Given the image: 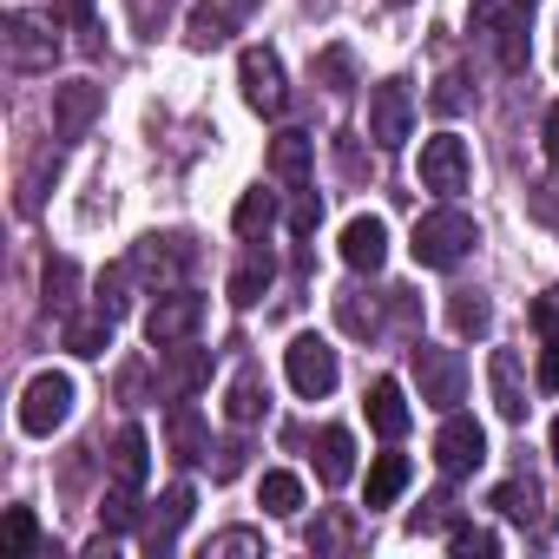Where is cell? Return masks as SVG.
I'll use <instances>...</instances> for the list:
<instances>
[{
    "label": "cell",
    "instance_id": "cell-28",
    "mask_svg": "<svg viewBox=\"0 0 559 559\" xmlns=\"http://www.w3.org/2000/svg\"><path fill=\"white\" fill-rule=\"evenodd\" d=\"M34 539H40L34 507H8V520H0V559H27V552H34Z\"/></svg>",
    "mask_w": 559,
    "mask_h": 559
},
{
    "label": "cell",
    "instance_id": "cell-3",
    "mask_svg": "<svg viewBox=\"0 0 559 559\" xmlns=\"http://www.w3.org/2000/svg\"><path fill=\"white\" fill-rule=\"evenodd\" d=\"M237 86H243V106L263 112V119H276V112H284V99H290L284 60H276L270 47H243V53H237Z\"/></svg>",
    "mask_w": 559,
    "mask_h": 559
},
{
    "label": "cell",
    "instance_id": "cell-36",
    "mask_svg": "<svg viewBox=\"0 0 559 559\" xmlns=\"http://www.w3.org/2000/svg\"><path fill=\"white\" fill-rule=\"evenodd\" d=\"M132 493H139V487H119V480H112V493H106V507H99L106 533H126V526H132V513H139V507H132Z\"/></svg>",
    "mask_w": 559,
    "mask_h": 559
},
{
    "label": "cell",
    "instance_id": "cell-12",
    "mask_svg": "<svg viewBox=\"0 0 559 559\" xmlns=\"http://www.w3.org/2000/svg\"><path fill=\"white\" fill-rule=\"evenodd\" d=\"M99 112H106V93H99L93 80H67V86H53V132H60V139H86Z\"/></svg>",
    "mask_w": 559,
    "mask_h": 559
},
{
    "label": "cell",
    "instance_id": "cell-29",
    "mask_svg": "<svg viewBox=\"0 0 559 559\" xmlns=\"http://www.w3.org/2000/svg\"><path fill=\"white\" fill-rule=\"evenodd\" d=\"M448 330H454V336H487V330H493V304L474 297V290H461V297L448 304Z\"/></svg>",
    "mask_w": 559,
    "mask_h": 559
},
{
    "label": "cell",
    "instance_id": "cell-40",
    "mask_svg": "<svg viewBox=\"0 0 559 559\" xmlns=\"http://www.w3.org/2000/svg\"><path fill=\"white\" fill-rule=\"evenodd\" d=\"M448 513H454V493H435L428 507H415L408 526H415V533H435V526H448Z\"/></svg>",
    "mask_w": 559,
    "mask_h": 559
},
{
    "label": "cell",
    "instance_id": "cell-27",
    "mask_svg": "<svg viewBox=\"0 0 559 559\" xmlns=\"http://www.w3.org/2000/svg\"><path fill=\"white\" fill-rule=\"evenodd\" d=\"M67 349L73 356H106L112 349V317H67Z\"/></svg>",
    "mask_w": 559,
    "mask_h": 559
},
{
    "label": "cell",
    "instance_id": "cell-11",
    "mask_svg": "<svg viewBox=\"0 0 559 559\" xmlns=\"http://www.w3.org/2000/svg\"><path fill=\"white\" fill-rule=\"evenodd\" d=\"M435 461H441V474L480 467V461H487V428H480L474 415H448L441 435H435Z\"/></svg>",
    "mask_w": 559,
    "mask_h": 559
},
{
    "label": "cell",
    "instance_id": "cell-4",
    "mask_svg": "<svg viewBox=\"0 0 559 559\" xmlns=\"http://www.w3.org/2000/svg\"><path fill=\"white\" fill-rule=\"evenodd\" d=\"M198 323H204V297L185 290V284H171V290L145 310V343H152V349H178V343H191Z\"/></svg>",
    "mask_w": 559,
    "mask_h": 559
},
{
    "label": "cell",
    "instance_id": "cell-33",
    "mask_svg": "<svg viewBox=\"0 0 559 559\" xmlns=\"http://www.w3.org/2000/svg\"><path fill=\"white\" fill-rule=\"evenodd\" d=\"M487 507H500L507 520H533V480H500L487 493Z\"/></svg>",
    "mask_w": 559,
    "mask_h": 559
},
{
    "label": "cell",
    "instance_id": "cell-46",
    "mask_svg": "<svg viewBox=\"0 0 559 559\" xmlns=\"http://www.w3.org/2000/svg\"><path fill=\"white\" fill-rule=\"evenodd\" d=\"M539 145H546V158L559 165V99L546 106V126H539Z\"/></svg>",
    "mask_w": 559,
    "mask_h": 559
},
{
    "label": "cell",
    "instance_id": "cell-19",
    "mask_svg": "<svg viewBox=\"0 0 559 559\" xmlns=\"http://www.w3.org/2000/svg\"><path fill=\"white\" fill-rule=\"evenodd\" d=\"M270 276H276V257H270L263 243H250V250H243V263L230 270V304H237V310L263 304V290H270Z\"/></svg>",
    "mask_w": 559,
    "mask_h": 559
},
{
    "label": "cell",
    "instance_id": "cell-1",
    "mask_svg": "<svg viewBox=\"0 0 559 559\" xmlns=\"http://www.w3.org/2000/svg\"><path fill=\"white\" fill-rule=\"evenodd\" d=\"M474 243H480V230H474V217H467V211H454V204H441V211L415 217V237H408V250H415V263H421V270H454Z\"/></svg>",
    "mask_w": 559,
    "mask_h": 559
},
{
    "label": "cell",
    "instance_id": "cell-23",
    "mask_svg": "<svg viewBox=\"0 0 559 559\" xmlns=\"http://www.w3.org/2000/svg\"><path fill=\"white\" fill-rule=\"evenodd\" d=\"M270 224H276V191H243L237 198V211H230V230L243 237V243H257V237H270Z\"/></svg>",
    "mask_w": 559,
    "mask_h": 559
},
{
    "label": "cell",
    "instance_id": "cell-22",
    "mask_svg": "<svg viewBox=\"0 0 559 559\" xmlns=\"http://www.w3.org/2000/svg\"><path fill=\"white\" fill-rule=\"evenodd\" d=\"M145 474H152V441H145V428H119V441H112V480H119V487H145Z\"/></svg>",
    "mask_w": 559,
    "mask_h": 559
},
{
    "label": "cell",
    "instance_id": "cell-24",
    "mask_svg": "<svg viewBox=\"0 0 559 559\" xmlns=\"http://www.w3.org/2000/svg\"><path fill=\"white\" fill-rule=\"evenodd\" d=\"M408 474H415L408 454H376V461H369V513H376V507H395L402 487H408Z\"/></svg>",
    "mask_w": 559,
    "mask_h": 559
},
{
    "label": "cell",
    "instance_id": "cell-44",
    "mask_svg": "<svg viewBox=\"0 0 559 559\" xmlns=\"http://www.w3.org/2000/svg\"><path fill=\"white\" fill-rule=\"evenodd\" d=\"M539 389L546 395H559V336L546 343V356H539Z\"/></svg>",
    "mask_w": 559,
    "mask_h": 559
},
{
    "label": "cell",
    "instance_id": "cell-18",
    "mask_svg": "<svg viewBox=\"0 0 559 559\" xmlns=\"http://www.w3.org/2000/svg\"><path fill=\"white\" fill-rule=\"evenodd\" d=\"M185 263H191V243H185V237H145V243L132 250V270L152 276V284H171Z\"/></svg>",
    "mask_w": 559,
    "mask_h": 559
},
{
    "label": "cell",
    "instance_id": "cell-17",
    "mask_svg": "<svg viewBox=\"0 0 559 559\" xmlns=\"http://www.w3.org/2000/svg\"><path fill=\"white\" fill-rule=\"evenodd\" d=\"M369 428H376L382 441H402V435H408V395H402L395 376H376V382H369Z\"/></svg>",
    "mask_w": 559,
    "mask_h": 559
},
{
    "label": "cell",
    "instance_id": "cell-6",
    "mask_svg": "<svg viewBox=\"0 0 559 559\" xmlns=\"http://www.w3.org/2000/svg\"><path fill=\"white\" fill-rule=\"evenodd\" d=\"M284 376H290V389H297L304 402H323L343 369H336V349H330L323 336H297V343L284 349Z\"/></svg>",
    "mask_w": 559,
    "mask_h": 559
},
{
    "label": "cell",
    "instance_id": "cell-14",
    "mask_svg": "<svg viewBox=\"0 0 559 559\" xmlns=\"http://www.w3.org/2000/svg\"><path fill=\"white\" fill-rule=\"evenodd\" d=\"M487 389H493L500 421H526V376H520V356L513 349H493L487 356Z\"/></svg>",
    "mask_w": 559,
    "mask_h": 559
},
{
    "label": "cell",
    "instance_id": "cell-39",
    "mask_svg": "<svg viewBox=\"0 0 559 559\" xmlns=\"http://www.w3.org/2000/svg\"><path fill=\"white\" fill-rule=\"evenodd\" d=\"M317 224H323V198H317V191H304V198L290 204V230H297V237H310Z\"/></svg>",
    "mask_w": 559,
    "mask_h": 559
},
{
    "label": "cell",
    "instance_id": "cell-20",
    "mask_svg": "<svg viewBox=\"0 0 559 559\" xmlns=\"http://www.w3.org/2000/svg\"><path fill=\"white\" fill-rule=\"evenodd\" d=\"M165 441H171V461H204L211 448H204V415L191 408V402H171V415H165Z\"/></svg>",
    "mask_w": 559,
    "mask_h": 559
},
{
    "label": "cell",
    "instance_id": "cell-49",
    "mask_svg": "<svg viewBox=\"0 0 559 559\" xmlns=\"http://www.w3.org/2000/svg\"><path fill=\"white\" fill-rule=\"evenodd\" d=\"M552 461H559V421H552Z\"/></svg>",
    "mask_w": 559,
    "mask_h": 559
},
{
    "label": "cell",
    "instance_id": "cell-2",
    "mask_svg": "<svg viewBox=\"0 0 559 559\" xmlns=\"http://www.w3.org/2000/svg\"><path fill=\"white\" fill-rule=\"evenodd\" d=\"M408 369H415V389L428 408H454L467 395V362L461 349H441V343H415L408 349Z\"/></svg>",
    "mask_w": 559,
    "mask_h": 559
},
{
    "label": "cell",
    "instance_id": "cell-15",
    "mask_svg": "<svg viewBox=\"0 0 559 559\" xmlns=\"http://www.w3.org/2000/svg\"><path fill=\"white\" fill-rule=\"evenodd\" d=\"M310 158H317V139H310V132H276V139H270V178H276V185L304 191V185H310Z\"/></svg>",
    "mask_w": 559,
    "mask_h": 559
},
{
    "label": "cell",
    "instance_id": "cell-16",
    "mask_svg": "<svg viewBox=\"0 0 559 559\" xmlns=\"http://www.w3.org/2000/svg\"><path fill=\"white\" fill-rule=\"evenodd\" d=\"M263 408H270V382H263L257 362H243V369L230 376V389H224V415H230L237 428H250V421H263Z\"/></svg>",
    "mask_w": 559,
    "mask_h": 559
},
{
    "label": "cell",
    "instance_id": "cell-35",
    "mask_svg": "<svg viewBox=\"0 0 559 559\" xmlns=\"http://www.w3.org/2000/svg\"><path fill=\"white\" fill-rule=\"evenodd\" d=\"M165 356H171V382H178V389H198V382L211 376V362H204L198 349H185V343H178V349H165Z\"/></svg>",
    "mask_w": 559,
    "mask_h": 559
},
{
    "label": "cell",
    "instance_id": "cell-13",
    "mask_svg": "<svg viewBox=\"0 0 559 559\" xmlns=\"http://www.w3.org/2000/svg\"><path fill=\"white\" fill-rule=\"evenodd\" d=\"M343 263H349V270H382V263H389V224H382L376 211H356V217L343 224Z\"/></svg>",
    "mask_w": 559,
    "mask_h": 559
},
{
    "label": "cell",
    "instance_id": "cell-7",
    "mask_svg": "<svg viewBox=\"0 0 559 559\" xmlns=\"http://www.w3.org/2000/svg\"><path fill=\"white\" fill-rule=\"evenodd\" d=\"M474 27L493 40V53H500V67L507 73H520L526 67V8H520V0H474Z\"/></svg>",
    "mask_w": 559,
    "mask_h": 559
},
{
    "label": "cell",
    "instance_id": "cell-34",
    "mask_svg": "<svg viewBox=\"0 0 559 559\" xmlns=\"http://www.w3.org/2000/svg\"><path fill=\"white\" fill-rule=\"evenodd\" d=\"M448 552H454V559H487V552H500V539H493L487 526H454V533H448Z\"/></svg>",
    "mask_w": 559,
    "mask_h": 559
},
{
    "label": "cell",
    "instance_id": "cell-5",
    "mask_svg": "<svg viewBox=\"0 0 559 559\" xmlns=\"http://www.w3.org/2000/svg\"><path fill=\"white\" fill-rule=\"evenodd\" d=\"M467 178H474L467 139H454V132H435V139H421V191H435V198H454V191H467Z\"/></svg>",
    "mask_w": 559,
    "mask_h": 559
},
{
    "label": "cell",
    "instance_id": "cell-50",
    "mask_svg": "<svg viewBox=\"0 0 559 559\" xmlns=\"http://www.w3.org/2000/svg\"><path fill=\"white\" fill-rule=\"evenodd\" d=\"M520 8H526V14H533V0H520Z\"/></svg>",
    "mask_w": 559,
    "mask_h": 559
},
{
    "label": "cell",
    "instance_id": "cell-47",
    "mask_svg": "<svg viewBox=\"0 0 559 559\" xmlns=\"http://www.w3.org/2000/svg\"><path fill=\"white\" fill-rule=\"evenodd\" d=\"M237 467H243V441H224V448H217V480H230Z\"/></svg>",
    "mask_w": 559,
    "mask_h": 559
},
{
    "label": "cell",
    "instance_id": "cell-8",
    "mask_svg": "<svg viewBox=\"0 0 559 559\" xmlns=\"http://www.w3.org/2000/svg\"><path fill=\"white\" fill-rule=\"evenodd\" d=\"M408 132H415V99H408L402 80H382L369 93V139H376V152H402Z\"/></svg>",
    "mask_w": 559,
    "mask_h": 559
},
{
    "label": "cell",
    "instance_id": "cell-51",
    "mask_svg": "<svg viewBox=\"0 0 559 559\" xmlns=\"http://www.w3.org/2000/svg\"><path fill=\"white\" fill-rule=\"evenodd\" d=\"M395 8H402V0H395Z\"/></svg>",
    "mask_w": 559,
    "mask_h": 559
},
{
    "label": "cell",
    "instance_id": "cell-10",
    "mask_svg": "<svg viewBox=\"0 0 559 559\" xmlns=\"http://www.w3.org/2000/svg\"><path fill=\"white\" fill-rule=\"evenodd\" d=\"M53 53H60L53 21H47V14L14 8V14H8V60H14V73H47V67H53Z\"/></svg>",
    "mask_w": 559,
    "mask_h": 559
},
{
    "label": "cell",
    "instance_id": "cell-45",
    "mask_svg": "<svg viewBox=\"0 0 559 559\" xmlns=\"http://www.w3.org/2000/svg\"><path fill=\"white\" fill-rule=\"evenodd\" d=\"M53 21H67V27H86V21H93V0H53Z\"/></svg>",
    "mask_w": 559,
    "mask_h": 559
},
{
    "label": "cell",
    "instance_id": "cell-37",
    "mask_svg": "<svg viewBox=\"0 0 559 559\" xmlns=\"http://www.w3.org/2000/svg\"><path fill=\"white\" fill-rule=\"evenodd\" d=\"M243 552H263V533L230 526V533H217V539H211V559H243Z\"/></svg>",
    "mask_w": 559,
    "mask_h": 559
},
{
    "label": "cell",
    "instance_id": "cell-26",
    "mask_svg": "<svg viewBox=\"0 0 559 559\" xmlns=\"http://www.w3.org/2000/svg\"><path fill=\"white\" fill-rule=\"evenodd\" d=\"M224 40H230V21H224V8L198 0V8H191V21H185V47H191V53H211V47H224Z\"/></svg>",
    "mask_w": 559,
    "mask_h": 559
},
{
    "label": "cell",
    "instance_id": "cell-21",
    "mask_svg": "<svg viewBox=\"0 0 559 559\" xmlns=\"http://www.w3.org/2000/svg\"><path fill=\"white\" fill-rule=\"evenodd\" d=\"M317 474H323V487H349V474H356V435L349 428L317 435Z\"/></svg>",
    "mask_w": 559,
    "mask_h": 559
},
{
    "label": "cell",
    "instance_id": "cell-30",
    "mask_svg": "<svg viewBox=\"0 0 559 559\" xmlns=\"http://www.w3.org/2000/svg\"><path fill=\"white\" fill-rule=\"evenodd\" d=\"M47 310H60V317H73V290H80V270H73V257H47Z\"/></svg>",
    "mask_w": 559,
    "mask_h": 559
},
{
    "label": "cell",
    "instance_id": "cell-9",
    "mask_svg": "<svg viewBox=\"0 0 559 559\" xmlns=\"http://www.w3.org/2000/svg\"><path fill=\"white\" fill-rule=\"evenodd\" d=\"M67 415H73V376L40 369V376L27 382V395H21V428H27V435H53Z\"/></svg>",
    "mask_w": 559,
    "mask_h": 559
},
{
    "label": "cell",
    "instance_id": "cell-42",
    "mask_svg": "<svg viewBox=\"0 0 559 559\" xmlns=\"http://www.w3.org/2000/svg\"><path fill=\"white\" fill-rule=\"evenodd\" d=\"M533 323H539V336H546V343L559 336V290H539V304H533Z\"/></svg>",
    "mask_w": 559,
    "mask_h": 559
},
{
    "label": "cell",
    "instance_id": "cell-41",
    "mask_svg": "<svg viewBox=\"0 0 559 559\" xmlns=\"http://www.w3.org/2000/svg\"><path fill=\"white\" fill-rule=\"evenodd\" d=\"M99 310L119 323V310H126V270H106V276H99Z\"/></svg>",
    "mask_w": 559,
    "mask_h": 559
},
{
    "label": "cell",
    "instance_id": "cell-38",
    "mask_svg": "<svg viewBox=\"0 0 559 559\" xmlns=\"http://www.w3.org/2000/svg\"><path fill=\"white\" fill-rule=\"evenodd\" d=\"M336 317H343L349 336H369V330H376V310H362V290H343V297H336Z\"/></svg>",
    "mask_w": 559,
    "mask_h": 559
},
{
    "label": "cell",
    "instance_id": "cell-25",
    "mask_svg": "<svg viewBox=\"0 0 559 559\" xmlns=\"http://www.w3.org/2000/svg\"><path fill=\"white\" fill-rule=\"evenodd\" d=\"M257 500H263V513L290 520V513H304V480H297V474H284V467H270V474H263V487H257Z\"/></svg>",
    "mask_w": 559,
    "mask_h": 559
},
{
    "label": "cell",
    "instance_id": "cell-32",
    "mask_svg": "<svg viewBox=\"0 0 559 559\" xmlns=\"http://www.w3.org/2000/svg\"><path fill=\"white\" fill-rule=\"evenodd\" d=\"M317 80H323L330 93H349V86H356V60H349V47H323V53H317Z\"/></svg>",
    "mask_w": 559,
    "mask_h": 559
},
{
    "label": "cell",
    "instance_id": "cell-48",
    "mask_svg": "<svg viewBox=\"0 0 559 559\" xmlns=\"http://www.w3.org/2000/svg\"><path fill=\"white\" fill-rule=\"evenodd\" d=\"M165 8H171V0H132V21H139V27H158Z\"/></svg>",
    "mask_w": 559,
    "mask_h": 559
},
{
    "label": "cell",
    "instance_id": "cell-43",
    "mask_svg": "<svg viewBox=\"0 0 559 559\" xmlns=\"http://www.w3.org/2000/svg\"><path fill=\"white\" fill-rule=\"evenodd\" d=\"M461 106H467V93H461V80L448 73V80L435 86V112H461Z\"/></svg>",
    "mask_w": 559,
    "mask_h": 559
},
{
    "label": "cell",
    "instance_id": "cell-52",
    "mask_svg": "<svg viewBox=\"0 0 559 559\" xmlns=\"http://www.w3.org/2000/svg\"><path fill=\"white\" fill-rule=\"evenodd\" d=\"M552 34H559V27H552Z\"/></svg>",
    "mask_w": 559,
    "mask_h": 559
},
{
    "label": "cell",
    "instance_id": "cell-31",
    "mask_svg": "<svg viewBox=\"0 0 559 559\" xmlns=\"http://www.w3.org/2000/svg\"><path fill=\"white\" fill-rule=\"evenodd\" d=\"M191 520V487L178 480V487H165V500H158V526H152V552L158 546H171V533Z\"/></svg>",
    "mask_w": 559,
    "mask_h": 559
}]
</instances>
